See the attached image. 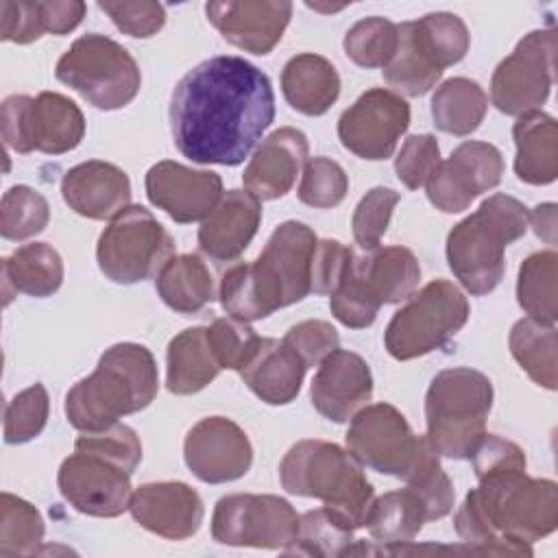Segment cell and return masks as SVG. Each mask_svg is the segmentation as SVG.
<instances>
[{
	"label": "cell",
	"mask_w": 558,
	"mask_h": 558,
	"mask_svg": "<svg viewBox=\"0 0 558 558\" xmlns=\"http://www.w3.org/2000/svg\"><path fill=\"white\" fill-rule=\"evenodd\" d=\"M57 486L74 510L89 517H118L129 508L133 497L131 473L83 451L61 462Z\"/></svg>",
	"instance_id": "cell-17"
},
{
	"label": "cell",
	"mask_w": 558,
	"mask_h": 558,
	"mask_svg": "<svg viewBox=\"0 0 558 558\" xmlns=\"http://www.w3.org/2000/svg\"><path fill=\"white\" fill-rule=\"evenodd\" d=\"M556 33L551 28L527 33L495 68L490 100L506 116L541 111L554 85Z\"/></svg>",
	"instance_id": "cell-14"
},
{
	"label": "cell",
	"mask_w": 558,
	"mask_h": 558,
	"mask_svg": "<svg viewBox=\"0 0 558 558\" xmlns=\"http://www.w3.org/2000/svg\"><path fill=\"white\" fill-rule=\"evenodd\" d=\"M63 283V259L46 242H31L2 259V292L9 305L13 292L35 299L54 294Z\"/></svg>",
	"instance_id": "cell-29"
},
{
	"label": "cell",
	"mask_w": 558,
	"mask_h": 558,
	"mask_svg": "<svg viewBox=\"0 0 558 558\" xmlns=\"http://www.w3.org/2000/svg\"><path fill=\"white\" fill-rule=\"evenodd\" d=\"M349 192V177L342 166L329 157H312L303 166V177L299 183V201L316 207L329 209L344 201Z\"/></svg>",
	"instance_id": "cell-46"
},
{
	"label": "cell",
	"mask_w": 558,
	"mask_h": 558,
	"mask_svg": "<svg viewBox=\"0 0 558 558\" xmlns=\"http://www.w3.org/2000/svg\"><path fill=\"white\" fill-rule=\"evenodd\" d=\"M129 510L144 530L170 541L194 536L205 517L201 495L185 482L142 484L133 493Z\"/></svg>",
	"instance_id": "cell-22"
},
{
	"label": "cell",
	"mask_w": 558,
	"mask_h": 558,
	"mask_svg": "<svg viewBox=\"0 0 558 558\" xmlns=\"http://www.w3.org/2000/svg\"><path fill=\"white\" fill-rule=\"evenodd\" d=\"M410 126V105L392 89L364 92L338 120V137L353 155L381 161L392 157L399 137Z\"/></svg>",
	"instance_id": "cell-15"
},
{
	"label": "cell",
	"mask_w": 558,
	"mask_h": 558,
	"mask_svg": "<svg viewBox=\"0 0 558 558\" xmlns=\"http://www.w3.org/2000/svg\"><path fill=\"white\" fill-rule=\"evenodd\" d=\"M558 255L556 251H538L523 259L517 277V301L530 318L556 325L558 318Z\"/></svg>",
	"instance_id": "cell-37"
},
{
	"label": "cell",
	"mask_w": 558,
	"mask_h": 558,
	"mask_svg": "<svg viewBox=\"0 0 558 558\" xmlns=\"http://www.w3.org/2000/svg\"><path fill=\"white\" fill-rule=\"evenodd\" d=\"M412 46L423 54V59L436 70H445L464 59L471 35L464 20L456 13L436 11L418 20L405 22Z\"/></svg>",
	"instance_id": "cell-32"
},
{
	"label": "cell",
	"mask_w": 558,
	"mask_h": 558,
	"mask_svg": "<svg viewBox=\"0 0 558 558\" xmlns=\"http://www.w3.org/2000/svg\"><path fill=\"white\" fill-rule=\"evenodd\" d=\"M530 209L508 194L488 196L447 235V262L475 296L493 292L506 272V246L525 235Z\"/></svg>",
	"instance_id": "cell-4"
},
{
	"label": "cell",
	"mask_w": 558,
	"mask_h": 558,
	"mask_svg": "<svg viewBox=\"0 0 558 558\" xmlns=\"http://www.w3.org/2000/svg\"><path fill=\"white\" fill-rule=\"evenodd\" d=\"M61 196L78 216L113 220L131 203V181L122 168L89 159L63 174Z\"/></svg>",
	"instance_id": "cell-24"
},
{
	"label": "cell",
	"mask_w": 558,
	"mask_h": 558,
	"mask_svg": "<svg viewBox=\"0 0 558 558\" xmlns=\"http://www.w3.org/2000/svg\"><path fill=\"white\" fill-rule=\"evenodd\" d=\"M504 174V157L488 142H462L449 159L440 161L425 181L429 203L445 211H464L480 194L499 185Z\"/></svg>",
	"instance_id": "cell-16"
},
{
	"label": "cell",
	"mask_w": 558,
	"mask_h": 558,
	"mask_svg": "<svg viewBox=\"0 0 558 558\" xmlns=\"http://www.w3.org/2000/svg\"><path fill=\"white\" fill-rule=\"evenodd\" d=\"M50 205L46 196L28 185H13L0 203V233L4 240H28L46 229Z\"/></svg>",
	"instance_id": "cell-41"
},
{
	"label": "cell",
	"mask_w": 558,
	"mask_h": 558,
	"mask_svg": "<svg viewBox=\"0 0 558 558\" xmlns=\"http://www.w3.org/2000/svg\"><path fill=\"white\" fill-rule=\"evenodd\" d=\"M316 244L318 238L305 222L286 220L272 231L259 257L248 262V277L264 316L312 292Z\"/></svg>",
	"instance_id": "cell-10"
},
{
	"label": "cell",
	"mask_w": 558,
	"mask_h": 558,
	"mask_svg": "<svg viewBox=\"0 0 558 558\" xmlns=\"http://www.w3.org/2000/svg\"><path fill=\"white\" fill-rule=\"evenodd\" d=\"M510 353L519 362V366L527 373V377L547 388L556 390L558 386V342L556 327L549 323H541L536 318H521L512 325L508 336Z\"/></svg>",
	"instance_id": "cell-35"
},
{
	"label": "cell",
	"mask_w": 558,
	"mask_h": 558,
	"mask_svg": "<svg viewBox=\"0 0 558 558\" xmlns=\"http://www.w3.org/2000/svg\"><path fill=\"white\" fill-rule=\"evenodd\" d=\"M54 76L102 111L126 107L142 85L140 65L131 52L100 33L78 37L59 57Z\"/></svg>",
	"instance_id": "cell-7"
},
{
	"label": "cell",
	"mask_w": 558,
	"mask_h": 558,
	"mask_svg": "<svg viewBox=\"0 0 558 558\" xmlns=\"http://www.w3.org/2000/svg\"><path fill=\"white\" fill-rule=\"evenodd\" d=\"M98 9L105 11L111 22L129 37H153L166 24V9L159 2H98Z\"/></svg>",
	"instance_id": "cell-52"
},
{
	"label": "cell",
	"mask_w": 558,
	"mask_h": 558,
	"mask_svg": "<svg viewBox=\"0 0 558 558\" xmlns=\"http://www.w3.org/2000/svg\"><path fill=\"white\" fill-rule=\"evenodd\" d=\"M172 255V235L142 205H129L122 209L109 227H105L96 246L100 272L122 286L157 277Z\"/></svg>",
	"instance_id": "cell-9"
},
{
	"label": "cell",
	"mask_w": 558,
	"mask_h": 558,
	"mask_svg": "<svg viewBox=\"0 0 558 558\" xmlns=\"http://www.w3.org/2000/svg\"><path fill=\"white\" fill-rule=\"evenodd\" d=\"M281 340L303 360L307 368L318 366L329 353L340 349V336L327 320L296 323L286 331Z\"/></svg>",
	"instance_id": "cell-51"
},
{
	"label": "cell",
	"mask_w": 558,
	"mask_h": 558,
	"mask_svg": "<svg viewBox=\"0 0 558 558\" xmlns=\"http://www.w3.org/2000/svg\"><path fill=\"white\" fill-rule=\"evenodd\" d=\"M397 31H399L397 50H395L392 59L388 61V65L381 70L384 81L399 96L401 94L412 96V98L423 96L436 85V81L442 76V72L436 70L434 65H429L423 59V54L412 46L405 22L397 24Z\"/></svg>",
	"instance_id": "cell-42"
},
{
	"label": "cell",
	"mask_w": 558,
	"mask_h": 558,
	"mask_svg": "<svg viewBox=\"0 0 558 558\" xmlns=\"http://www.w3.org/2000/svg\"><path fill=\"white\" fill-rule=\"evenodd\" d=\"M48 412L50 399L44 384L37 381L17 392L4 408V442L24 445L37 438L48 423Z\"/></svg>",
	"instance_id": "cell-45"
},
{
	"label": "cell",
	"mask_w": 558,
	"mask_h": 558,
	"mask_svg": "<svg viewBox=\"0 0 558 558\" xmlns=\"http://www.w3.org/2000/svg\"><path fill=\"white\" fill-rule=\"evenodd\" d=\"M399 41L397 24L371 15L355 22L344 35V52L360 68H386L392 59Z\"/></svg>",
	"instance_id": "cell-43"
},
{
	"label": "cell",
	"mask_w": 558,
	"mask_h": 558,
	"mask_svg": "<svg viewBox=\"0 0 558 558\" xmlns=\"http://www.w3.org/2000/svg\"><path fill=\"white\" fill-rule=\"evenodd\" d=\"M174 146L194 163L238 166L275 120L270 78L251 61L218 54L201 61L170 98Z\"/></svg>",
	"instance_id": "cell-1"
},
{
	"label": "cell",
	"mask_w": 558,
	"mask_h": 558,
	"mask_svg": "<svg viewBox=\"0 0 558 558\" xmlns=\"http://www.w3.org/2000/svg\"><path fill=\"white\" fill-rule=\"evenodd\" d=\"M207 338L220 368H231L238 373L251 360L262 340L248 323L238 320L233 316L216 318L207 327Z\"/></svg>",
	"instance_id": "cell-49"
},
{
	"label": "cell",
	"mask_w": 558,
	"mask_h": 558,
	"mask_svg": "<svg viewBox=\"0 0 558 558\" xmlns=\"http://www.w3.org/2000/svg\"><path fill=\"white\" fill-rule=\"evenodd\" d=\"M469 320L464 292L447 279H434L390 318L384 344L395 360H412L442 349Z\"/></svg>",
	"instance_id": "cell-8"
},
{
	"label": "cell",
	"mask_w": 558,
	"mask_h": 558,
	"mask_svg": "<svg viewBox=\"0 0 558 558\" xmlns=\"http://www.w3.org/2000/svg\"><path fill=\"white\" fill-rule=\"evenodd\" d=\"M353 532L342 517L329 508H316L299 517L296 538L283 549L296 556H344L353 543Z\"/></svg>",
	"instance_id": "cell-39"
},
{
	"label": "cell",
	"mask_w": 558,
	"mask_h": 558,
	"mask_svg": "<svg viewBox=\"0 0 558 558\" xmlns=\"http://www.w3.org/2000/svg\"><path fill=\"white\" fill-rule=\"evenodd\" d=\"M166 364V386L174 395H194L222 371L211 351L207 327H190L177 333L168 344Z\"/></svg>",
	"instance_id": "cell-30"
},
{
	"label": "cell",
	"mask_w": 558,
	"mask_h": 558,
	"mask_svg": "<svg viewBox=\"0 0 558 558\" xmlns=\"http://www.w3.org/2000/svg\"><path fill=\"white\" fill-rule=\"evenodd\" d=\"M344 438L362 466L401 480L412 473L427 442L390 403H373L355 412Z\"/></svg>",
	"instance_id": "cell-13"
},
{
	"label": "cell",
	"mask_w": 558,
	"mask_h": 558,
	"mask_svg": "<svg viewBox=\"0 0 558 558\" xmlns=\"http://www.w3.org/2000/svg\"><path fill=\"white\" fill-rule=\"evenodd\" d=\"M381 301L364 275L362 255L353 251L336 290L329 294V310L344 327L364 329L373 325Z\"/></svg>",
	"instance_id": "cell-38"
},
{
	"label": "cell",
	"mask_w": 558,
	"mask_h": 558,
	"mask_svg": "<svg viewBox=\"0 0 558 558\" xmlns=\"http://www.w3.org/2000/svg\"><path fill=\"white\" fill-rule=\"evenodd\" d=\"M364 275L384 303H401L410 299L421 281V266L405 246H379L362 253Z\"/></svg>",
	"instance_id": "cell-36"
},
{
	"label": "cell",
	"mask_w": 558,
	"mask_h": 558,
	"mask_svg": "<svg viewBox=\"0 0 558 558\" xmlns=\"http://www.w3.org/2000/svg\"><path fill=\"white\" fill-rule=\"evenodd\" d=\"M144 185L148 201L181 225L207 218L225 194L220 174L194 170L172 159L150 166Z\"/></svg>",
	"instance_id": "cell-19"
},
{
	"label": "cell",
	"mask_w": 558,
	"mask_h": 558,
	"mask_svg": "<svg viewBox=\"0 0 558 558\" xmlns=\"http://www.w3.org/2000/svg\"><path fill=\"white\" fill-rule=\"evenodd\" d=\"M85 2L81 0H48L39 2V13H41V24L46 33L52 35H65L74 31L83 17H85Z\"/></svg>",
	"instance_id": "cell-55"
},
{
	"label": "cell",
	"mask_w": 558,
	"mask_h": 558,
	"mask_svg": "<svg viewBox=\"0 0 558 558\" xmlns=\"http://www.w3.org/2000/svg\"><path fill=\"white\" fill-rule=\"evenodd\" d=\"M353 255L351 246L338 240H318L312 262V292L331 294Z\"/></svg>",
	"instance_id": "cell-54"
},
{
	"label": "cell",
	"mask_w": 558,
	"mask_h": 558,
	"mask_svg": "<svg viewBox=\"0 0 558 558\" xmlns=\"http://www.w3.org/2000/svg\"><path fill=\"white\" fill-rule=\"evenodd\" d=\"M307 137L294 126H281L262 140L248 166L244 168L242 183L259 201H275L286 196L301 168L307 161Z\"/></svg>",
	"instance_id": "cell-23"
},
{
	"label": "cell",
	"mask_w": 558,
	"mask_h": 558,
	"mask_svg": "<svg viewBox=\"0 0 558 558\" xmlns=\"http://www.w3.org/2000/svg\"><path fill=\"white\" fill-rule=\"evenodd\" d=\"M488 109V96L477 81L466 76L447 78L432 96L436 129L449 135H471L480 129Z\"/></svg>",
	"instance_id": "cell-34"
},
{
	"label": "cell",
	"mask_w": 558,
	"mask_h": 558,
	"mask_svg": "<svg viewBox=\"0 0 558 558\" xmlns=\"http://www.w3.org/2000/svg\"><path fill=\"white\" fill-rule=\"evenodd\" d=\"M530 225L534 233L547 244H556V205L543 203L530 211Z\"/></svg>",
	"instance_id": "cell-56"
},
{
	"label": "cell",
	"mask_w": 558,
	"mask_h": 558,
	"mask_svg": "<svg viewBox=\"0 0 558 558\" xmlns=\"http://www.w3.org/2000/svg\"><path fill=\"white\" fill-rule=\"evenodd\" d=\"M312 405L333 423H347L373 397V375L364 357L336 349L320 364L310 386Z\"/></svg>",
	"instance_id": "cell-21"
},
{
	"label": "cell",
	"mask_w": 558,
	"mask_h": 558,
	"mask_svg": "<svg viewBox=\"0 0 558 558\" xmlns=\"http://www.w3.org/2000/svg\"><path fill=\"white\" fill-rule=\"evenodd\" d=\"M183 458L187 469L207 484L240 480L253 464L246 432L227 416H205L185 436Z\"/></svg>",
	"instance_id": "cell-18"
},
{
	"label": "cell",
	"mask_w": 558,
	"mask_h": 558,
	"mask_svg": "<svg viewBox=\"0 0 558 558\" xmlns=\"http://www.w3.org/2000/svg\"><path fill=\"white\" fill-rule=\"evenodd\" d=\"M425 521L427 510L423 499L405 486L373 499L366 527L381 545H408L423 530Z\"/></svg>",
	"instance_id": "cell-33"
},
{
	"label": "cell",
	"mask_w": 558,
	"mask_h": 558,
	"mask_svg": "<svg viewBox=\"0 0 558 558\" xmlns=\"http://www.w3.org/2000/svg\"><path fill=\"white\" fill-rule=\"evenodd\" d=\"M76 451L98 456L126 473H133L142 460V442L133 427L124 423H113L98 432H83L76 442Z\"/></svg>",
	"instance_id": "cell-47"
},
{
	"label": "cell",
	"mask_w": 558,
	"mask_h": 558,
	"mask_svg": "<svg viewBox=\"0 0 558 558\" xmlns=\"http://www.w3.org/2000/svg\"><path fill=\"white\" fill-rule=\"evenodd\" d=\"M440 163V148L434 135H410L395 157V172L408 190H418Z\"/></svg>",
	"instance_id": "cell-50"
},
{
	"label": "cell",
	"mask_w": 558,
	"mask_h": 558,
	"mask_svg": "<svg viewBox=\"0 0 558 558\" xmlns=\"http://www.w3.org/2000/svg\"><path fill=\"white\" fill-rule=\"evenodd\" d=\"M296 510L277 495H227L211 514L214 541L229 547L286 549L296 538Z\"/></svg>",
	"instance_id": "cell-12"
},
{
	"label": "cell",
	"mask_w": 558,
	"mask_h": 558,
	"mask_svg": "<svg viewBox=\"0 0 558 558\" xmlns=\"http://www.w3.org/2000/svg\"><path fill=\"white\" fill-rule=\"evenodd\" d=\"M517 146L514 174L530 185H547L558 177V129L543 111L519 116L512 126Z\"/></svg>",
	"instance_id": "cell-28"
},
{
	"label": "cell",
	"mask_w": 558,
	"mask_h": 558,
	"mask_svg": "<svg viewBox=\"0 0 558 558\" xmlns=\"http://www.w3.org/2000/svg\"><path fill=\"white\" fill-rule=\"evenodd\" d=\"M281 92L299 113L323 116L340 96V76L329 59L301 52L283 65Z\"/></svg>",
	"instance_id": "cell-27"
},
{
	"label": "cell",
	"mask_w": 558,
	"mask_h": 558,
	"mask_svg": "<svg viewBox=\"0 0 558 558\" xmlns=\"http://www.w3.org/2000/svg\"><path fill=\"white\" fill-rule=\"evenodd\" d=\"M493 395V381L469 366L445 368L432 379L425 395V438L438 456L471 458L486 434Z\"/></svg>",
	"instance_id": "cell-6"
},
{
	"label": "cell",
	"mask_w": 558,
	"mask_h": 558,
	"mask_svg": "<svg viewBox=\"0 0 558 558\" xmlns=\"http://www.w3.org/2000/svg\"><path fill=\"white\" fill-rule=\"evenodd\" d=\"M262 201L246 190H229L198 227L201 251L216 262H233L255 238Z\"/></svg>",
	"instance_id": "cell-25"
},
{
	"label": "cell",
	"mask_w": 558,
	"mask_h": 558,
	"mask_svg": "<svg viewBox=\"0 0 558 558\" xmlns=\"http://www.w3.org/2000/svg\"><path fill=\"white\" fill-rule=\"evenodd\" d=\"M305 371L303 360L283 340L262 338L240 377L264 403L286 405L296 399Z\"/></svg>",
	"instance_id": "cell-26"
},
{
	"label": "cell",
	"mask_w": 558,
	"mask_h": 558,
	"mask_svg": "<svg viewBox=\"0 0 558 558\" xmlns=\"http://www.w3.org/2000/svg\"><path fill=\"white\" fill-rule=\"evenodd\" d=\"M405 482L423 499L427 510V521L442 519L453 510V499H456L453 484L449 475L442 471L440 456L429 442H425L421 458L412 469V473L405 477Z\"/></svg>",
	"instance_id": "cell-44"
},
{
	"label": "cell",
	"mask_w": 558,
	"mask_h": 558,
	"mask_svg": "<svg viewBox=\"0 0 558 558\" xmlns=\"http://www.w3.org/2000/svg\"><path fill=\"white\" fill-rule=\"evenodd\" d=\"M155 288L161 301L179 314H196L216 296L214 277L196 253L172 255L157 272Z\"/></svg>",
	"instance_id": "cell-31"
},
{
	"label": "cell",
	"mask_w": 558,
	"mask_h": 558,
	"mask_svg": "<svg viewBox=\"0 0 558 558\" xmlns=\"http://www.w3.org/2000/svg\"><path fill=\"white\" fill-rule=\"evenodd\" d=\"M39 2L2 0L0 2V37L13 44H31L44 35Z\"/></svg>",
	"instance_id": "cell-53"
},
{
	"label": "cell",
	"mask_w": 558,
	"mask_h": 558,
	"mask_svg": "<svg viewBox=\"0 0 558 558\" xmlns=\"http://www.w3.org/2000/svg\"><path fill=\"white\" fill-rule=\"evenodd\" d=\"M159 390L153 353L137 342L109 347L92 375L65 395V416L78 432L105 429L126 414L148 408Z\"/></svg>",
	"instance_id": "cell-3"
},
{
	"label": "cell",
	"mask_w": 558,
	"mask_h": 558,
	"mask_svg": "<svg viewBox=\"0 0 558 558\" xmlns=\"http://www.w3.org/2000/svg\"><path fill=\"white\" fill-rule=\"evenodd\" d=\"M207 20L235 48L268 54L283 37L292 17L288 0H227L207 2Z\"/></svg>",
	"instance_id": "cell-20"
},
{
	"label": "cell",
	"mask_w": 558,
	"mask_h": 558,
	"mask_svg": "<svg viewBox=\"0 0 558 558\" xmlns=\"http://www.w3.org/2000/svg\"><path fill=\"white\" fill-rule=\"evenodd\" d=\"M469 460L480 484L456 512L458 536L480 554L532 556L558 525L556 482L530 477L523 449L497 434H484Z\"/></svg>",
	"instance_id": "cell-2"
},
{
	"label": "cell",
	"mask_w": 558,
	"mask_h": 558,
	"mask_svg": "<svg viewBox=\"0 0 558 558\" xmlns=\"http://www.w3.org/2000/svg\"><path fill=\"white\" fill-rule=\"evenodd\" d=\"M279 480L290 495L320 499L351 527H366L375 490L349 449L318 438L299 440L283 456Z\"/></svg>",
	"instance_id": "cell-5"
},
{
	"label": "cell",
	"mask_w": 558,
	"mask_h": 558,
	"mask_svg": "<svg viewBox=\"0 0 558 558\" xmlns=\"http://www.w3.org/2000/svg\"><path fill=\"white\" fill-rule=\"evenodd\" d=\"M44 532V519L33 504L11 493L0 495V556L35 554Z\"/></svg>",
	"instance_id": "cell-40"
},
{
	"label": "cell",
	"mask_w": 558,
	"mask_h": 558,
	"mask_svg": "<svg viewBox=\"0 0 558 558\" xmlns=\"http://www.w3.org/2000/svg\"><path fill=\"white\" fill-rule=\"evenodd\" d=\"M2 140L15 153L39 150L63 155L76 148L85 135V118L74 100L57 92L39 96L13 94L2 100Z\"/></svg>",
	"instance_id": "cell-11"
},
{
	"label": "cell",
	"mask_w": 558,
	"mask_h": 558,
	"mask_svg": "<svg viewBox=\"0 0 558 558\" xmlns=\"http://www.w3.org/2000/svg\"><path fill=\"white\" fill-rule=\"evenodd\" d=\"M399 192H395L392 187H384L377 185L373 190H368L360 203L353 209L351 216V231H353V240L362 251H375L379 248L381 235L386 233L390 218H392V209L399 203Z\"/></svg>",
	"instance_id": "cell-48"
}]
</instances>
